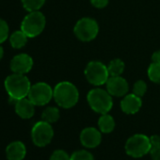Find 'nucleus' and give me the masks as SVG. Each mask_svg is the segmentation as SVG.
<instances>
[{
  "label": "nucleus",
  "instance_id": "obj_1",
  "mask_svg": "<svg viewBox=\"0 0 160 160\" xmlns=\"http://www.w3.org/2000/svg\"><path fill=\"white\" fill-rule=\"evenodd\" d=\"M54 99L62 108H71L78 102L79 92L72 83L62 81L57 84L54 89Z\"/></svg>",
  "mask_w": 160,
  "mask_h": 160
},
{
  "label": "nucleus",
  "instance_id": "obj_2",
  "mask_svg": "<svg viewBox=\"0 0 160 160\" xmlns=\"http://www.w3.org/2000/svg\"><path fill=\"white\" fill-rule=\"evenodd\" d=\"M5 88L10 97L17 101L28 95L31 85L29 79L25 74L13 73L6 78Z\"/></svg>",
  "mask_w": 160,
  "mask_h": 160
},
{
  "label": "nucleus",
  "instance_id": "obj_3",
  "mask_svg": "<svg viewBox=\"0 0 160 160\" xmlns=\"http://www.w3.org/2000/svg\"><path fill=\"white\" fill-rule=\"evenodd\" d=\"M87 100L92 109L100 114L108 113L113 107L112 95L108 91L100 88L90 91L87 95Z\"/></svg>",
  "mask_w": 160,
  "mask_h": 160
},
{
  "label": "nucleus",
  "instance_id": "obj_4",
  "mask_svg": "<svg viewBox=\"0 0 160 160\" xmlns=\"http://www.w3.org/2000/svg\"><path fill=\"white\" fill-rule=\"evenodd\" d=\"M45 24V17L41 12H30V13L24 18L21 25V30L28 38H34L43 31Z\"/></svg>",
  "mask_w": 160,
  "mask_h": 160
},
{
  "label": "nucleus",
  "instance_id": "obj_5",
  "mask_svg": "<svg viewBox=\"0 0 160 160\" xmlns=\"http://www.w3.org/2000/svg\"><path fill=\"white\" fill-rule=\"evenodd\" d=\"M73 33L80 41L91 42L97 37L99 33V26L94 19L84 17L77 21L73 28Z\"/></svg>",
  "mask_w": 160,
  "mask_h": 160
},
{
  "label": "nucleus",
  "instance_id": "obj_6",
  "mask_svg": "<svg viewBox=\"0 0 160 160\" xmlns=\"http://www.w3.org/2000/svg\"><path fill=\"white\" fill-rule=\"evenodd\" d=\"M150 138L142 134H136L129 138L125 143V152L134 158H139L150 152Z\"/></svg>",
  "mask_w": 160,
  "mask_h": 160
},
{
  "label": "nucleus",
  "instance_id": "obj_7",
  "mask_svg": "<svg viewBox=\"0 0 160 160\" xmlns=\"http://www.w3.org/2000/svg\"><path fill=\"white\" fill-rule=\"evenodd\" d=\"M85 76L88 81L94 86H102L107 83L109 78L108 66L101 61H91L85 69Z\"/></svg>",
  "mask_w": 160,
  "mask_h": 160
},
{
  "label": "nucleus",
  "instance_id": "obj_8",
  "mask_svg": "<svg viewBox=\"0 0 160 160\" xmlns=\"http://www.w3.org/2000/svg\"><path fill=\"white\" fill-rule=\"evenodd\" d=\"M54 137V130L51 123L41 121L34 124L31 130V138L33 143L38 147L48 145Z\"/></svg>",
  "mask_w": 160,
  "mask_h": 160
},
{
  "label": "nucleus",
  "instance_id": "obj_9",
  "mask_svg": "<svg viewBox=\"0 0 160 160\" xmlns=\"http://www.w3.org/2000/svg\"><path fill=\"white\" fill-rule=\"evenodd\" d=\"M28 96L35 106H44L54 97V90L47 83L39 82L31 86Z\"/></svg>",
  "mask_w": 160,
  "mask_h": 160
},
{
  "label": "nucleus",
  "instance_id": "obj_10",
  "mask_svg": "<svg viewBox=\"0 0 160 160\" xmlns=\"http://www.w3.org/2000/svg\"><path fill=\"white\" fill-rule=\"evenodd\" d=\"M107 91L116 97H122L127 94L129 90V85L126 80L120 76H109L108 80L106 83Z\"/></svg>",
  "mask_w": 160,
  "mask_h": 160
},
{
  "label": "nucleus",
  "instance_id": "obj_11",
  "mask_svg": "<svg viewBox=\"0 0 160 160\" xmlns=\"http://www.w3.org/2000/svg\"><path fill=\"white\" fill-rule=\"evenodd\" d=\"M33 66V59L28 54H19L11 61V69L14 73L26 74Z\"/></svg>",
  "mask_w": 160,
  "mask_h": 160
},
{
  "label": "nucleus",
  "instance_id": "obj_12",
  "mask_svg": "<svg viewBox=\"0 0 160 160\" xmlns=\"http://www.w3.org/2000/svg\"><path fill=\"white\" fill-rule=\"evenodd\" d=\"M101 131L94 127H87L83 129L81 134H80V141L86 148H95L101 143Z\"/></svg>",
  "mask_w": 160,
  "mask_h": 160
},
{
  "label": "nucleus",
  "instance_id": "obj_13",
  "mask_svg": "<svg viewBox=\"0 0 160 160\" xmlns=\"http://www.w3.org/2000/svg\"><path fill=\"white\" fill-rule=\"evenodd\" d=\"M141 106V97H138L134 93L124 95L121 102V108L125 114H135L138 112Z\"/></svg>",
  "mask_w": 160,
  "mask_h": 160
},
{
  "label": "nucleus",
  "instance_id": "obj_14",
  "mask_svg": "<svg viewBox=\"0 0 160 160\" xmlns=\"http://www.w3.org/2000/svg\"><path fill=\"white\" fill-rule=\"evenodd\" d=\"M26 154L27 148L22 141H12L6 148V156L9 160H23Z\"/></svg>",
  "mask_w": 160,
  "mask_h": 160
},
{
  "label": "nucleus",
  "instance_id": "obj_15",
  "mask_svg": "<svg viewBox=\"0 0 160 160\" xmlns=\"http://www.w3.org/2000/svg\"><path fill=\"white\" fill-rule=\"evenodd\" d=\"M15 111L20 118L30 119L35 113V105L29 99H27L25 97L16 101Z\"/></svg>",
  "mask_w": 160,
  "mask_h": 160
},
{
  "label": "nucleus",
  "instance_id": "obj_16",
  "mask_svg": "<svg viewBox=\"0 0 160 160\" xmlns=\"http://www.w3.org/2000/svg\"><path fill=\"white\" fill-rule=\"evenodd\" d=\"M99 130L102 133L108 134L111 133L115 128V121L113 117L109 114H102V116L98 120Z\"/></svg>",
  "mask_w": 160,
  "mask_h": 160
},
{
  "label": "nucleus",
  "instance_id": "obj_17",
  "mask_svg": "<svg viewBox=\"0 0 160 160\" xmlns=\"http://www.w3.org/2000/svg\"><path fill=\"white\" fill-rule=\"evenodd\" d=\"M28 37L22 30H17L11 35L10 42L13 48L19 49L26 45V43L28 42Z\"/></svg>",
  "mask_w": 160,
  "mask_h": 160
},
{
  "label": "nucleus",
  "instance_id": "obj_18",
  "mask_svg": "<svg viewBox=\"0 0 160 160\" xmlns=\"http://www.w3.org/2000/svg\"><path fill=\"white\" fill-rule=\"evenodd\" d=\"M124 63L120 58H115L111 60L108 66L109 76H120L124 71Z\"/></svg>",
  "mask_w": 160,
  "mask_h": 160
},
{
  "label": "nucleus",
  "instance_id": "obj_19",
  "mask_svg": "<svg viewBox=\"0 0 160 160\" xmlns=\"http://www.w3.org/2000/svg\"><path fill=\"white\" fill-rule=\"evenodd\" d=\"M42 119L44 122H47L49 123L56 122L59 119V110L58 108L55 107H49L46 108L42 114Z\"/></svg>",
  "mask_w": 160,
  "mask_h": 160
},
{
  "label": "nucleus",
  "instance_id": "obj_20",
  "mask_svg": "<svg viewBox=\"0 0 160 160\" xmlns=\"http://www.w3.org/2000/svg\"><path fill=\"white\" fill-rule=\"evenodd\" d=\"M148 77L152 82L160 84V64L152 62L148 68Z\"/></svg>",
  "mask_w": 160,
  "mask_h": 160
},
{
  "label": "nucleus",
  "instance_id": "obj_21",
  "mask_svg": "<svg viewBox=\"0 0 160 160\" xmlns=\"http://www.w3.org/2000/svg\"><path fill=\"white\" fill-rule=\"evenodd\" d=\"M45 0H22L23 7L28 12L39 11L44 4Z\"/></svg>",
  "mask_w": 160,
  "mask_h": 160
},
{
  "label": "nucleus",
  "instance_id": "obj_22",
  "mask_svg": "<svg viewBox=\"0 0 160 160\" xmlns=\"http://www.w3.org/2000/svg\"><path fill=\"white\" fill-rule=\"evenodd\" d=\"M70 160H94L93 155L85 150H79L74 152L71 156Z\"/></svg>",
  "mask_w": 160,
  "mask_h": 160
},
{
  "label": "nucleus",
  "instance_id": "obj_23",
  "mask_svg": "<svg viewBox=\"0 0 160 160\" xmlns=\"http://www.w3.org/2000/svg\"><path fill=\"white\" fill-rule=\"evenodd\" d=\"M147 92V84L143 80H138L133 86V93L138 97H142Z\"/></svg>",
  "mask_w": 160,
  "mask_h": 160
},
{
  "label": "nucleus",
  "instance_id": "obj_24",
  "mask_svg": "<svg viewBox=\"0 0 160 160\" xmlns=\"http://www.w3.org/2000/svg\"><path fill=\"white\" fill-rule=\"evenodd\" d=\"M9 36V26L3 19L0 18V43L4 42Z\"/></svg>",
  "mask_w": 160,
  "mask_h": 160
},
{
  "label": "nucleus",
  "instance_id": "obj_25",
  "mask_svg": "<svg viewBox=\"0 0 160 160\" xmlns=\"http://www.w3.org/2000/svg\"><path fill=\"white\" fill-rule=\"evenodd\" d=\"M50 160H70V156L63 150H56L52 153Z\"/></svg>",
  "mask_w": 160,
  "mask_h": 160
},
{
  "label": "nucleus",
  "instance_id": "obj_26",
  "mask_svg": "<svg viewBox=\"0 0 160 160\" xmlns=\"http://www.w3.org/2000/svg\"><path fill=\"white\" fill-rule=\"evenodd\" d=\"M149 153L151 154V157L152 160H160V145L152 147Z\"/></svg>",
  "mask_w": 160,
  "mask_h": 160
},
{
  "label": "nucleus",
  "instance_id": "obj_27",
  "mask_svg": "<svg viewBox=\"0 0 160 160\" xmlns=\"http://www.w3.org/2000/svg\"><path fill=\"white\" fill-rule=\"evenodd\" d=\"M109 0H91V3L93 7L97 9H104L108 6Z\"/></svg>",
  "mask_w": 160,
  "mask_h": 160
},
{
  "label": "nucleus",
  "instance_id": "obj_28",
  "mask_svg": "<svg viewBox=\"0 0 160 160\" xmlns=\"http://www.w3.org/2000/svg\"><path fill=\"white\" fill-rule=\"evenodd\" d=\"M150 142H151V148L159 146L160 145V137L158 135H153L150 137Z\"/></svg>",
  "mask_w": 160,
  "mask_h": 160
},
{
  "label": "nucleus",
  "instance_id": "obj_29",
  "mask_svg": "<svg viewBox=\"0 0 160 160\" xmlns=\"http://www.w3.org/2000/svg\"><path fill=\"white\" fill-rule=\"evenodd\" d=\"M152 60L154 63H159L160 64V50L155 51L152 56Z\"/></svg>",
  "mask_w": 160,
  "mask_h": 160
},
{
  "label": "nucleus",
  "instance_id": "obj_30",
  "mask_svg": "<svg viewBox=\"0 0 160 160\" xmlns=\"http://www.w3.org/2000/svg\"><path fill=\"white\" fill-rule=\"evenodd\" d=\"M3 55H4V49H3V47L1 45H0V60L2 59Z\"/></svg>",
  "mask_w": 160,
  "mask_h": 160
}]
</instances>
